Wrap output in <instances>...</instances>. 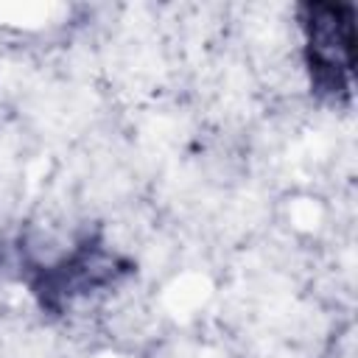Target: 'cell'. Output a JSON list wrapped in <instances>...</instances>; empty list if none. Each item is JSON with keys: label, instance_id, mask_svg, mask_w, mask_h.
Instances as JSON below:
<instances>
[{"label": "cell", "instance_id": "6da1fadb", "mask_svg": "<svg viewBox=\"0 0 358 358\" xmlns=\"http://www.w3.org/2000/svg\"><path fill=\"white\" fill-rule=\"evenodd\" d=\"M302 56L313 95L330 103L352 101V48L355 6L352 3H299Z\"/></svg>", "mask_w": 358, "mask_h": 358}, {"label": "cell", "instance_id": "7a4b0ae2", "mask_svg": "<svg viewBox=\"0 0 358 358\" xmlns=\"http://www.w3.org/2000/svg\"><path fill=\"white\" fill-rule=\"evenodd\" d=\"M31 271L34 274L25 277L31 294L39 299L45 310L62 313L64 308H70V302L106 285H115L120 277L131 271V266L115 252H109L98 238H87L70 255L45 266L34 263Z\"/></svg>", "mask_w": 358, "mask_h": 358}]
</instances>
